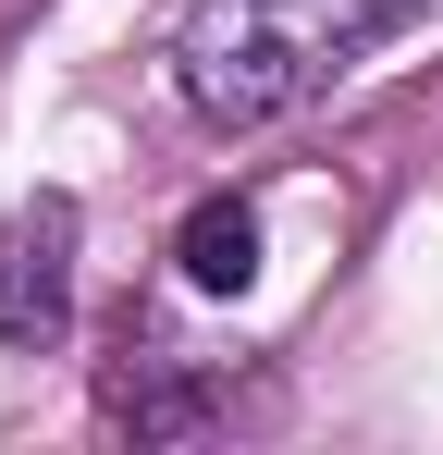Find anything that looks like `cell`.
Wrapping results in <instances>:
<instances>
[{
	"instance_id": "7a4b0ae2",
	"label": "cell",
	"mask_w": 443,
	"mask_h": 455,
	"mask_svg": "<svg viewBox=\"0 0 443 455\" xmlns=\"http://www.w3.org/2000/svg\"><path fill=\"white\" fill-rule=\"evenodd\" d=\"M74 197H25L0 210V345H62L74 320Z\"/></svg>"
},
{
	"instance_id": "3957f363",
	"label": "cell",
	"mask_w": 443,
	"mask_h": 455,
	"mask_svg": "<svg viewBox=\"0 0 443 455\" xmlns=\"http://www.w3.org/2000/svg\"><path fill=\"white\" fill-rule=\"evenodd\" d=\"M173 271H185L197 296H246V283H259V210H246V197H197L185 234H173Z\"/></svg>"
},
{
	"instance_id": "6da1fadb",
	"label": "cell",
	"mask_w": 443,
	"mask_h": 455,
	"mask_svg": "<svg viewBox=\"0 0 443 455\" xmlns=\"http://www.w3.org/2000/svg\"><path fill=\"white\" fill-rule=\"evenodd\" d=\"M431 0H185L173 25V86L185 111L246 136V124H284L308 99L358 75L382 37H407Z\"/></svg>"
}]
</instances>
